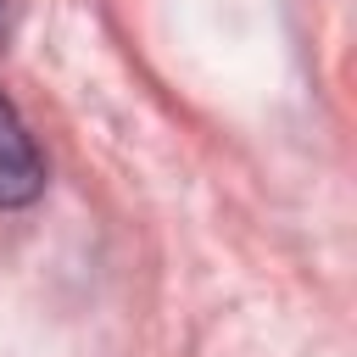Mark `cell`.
<instances>
[{
  "instance_id": "cell-1",
  "label": "cell",
  "mask_w": 357,
  "mask_h": 357,
  "mask_svg": "<svg viewBox=\"0 0 357 357\" xmlns=\"http://www.w3.org/2000/svg\"><path fill=\"white\" fill-rule=\"evenodd\" d=\"M45 195V156L28 134V123L17 117L11 100H0V212L33 206Z\"/></svg>"
}]
</instances>
